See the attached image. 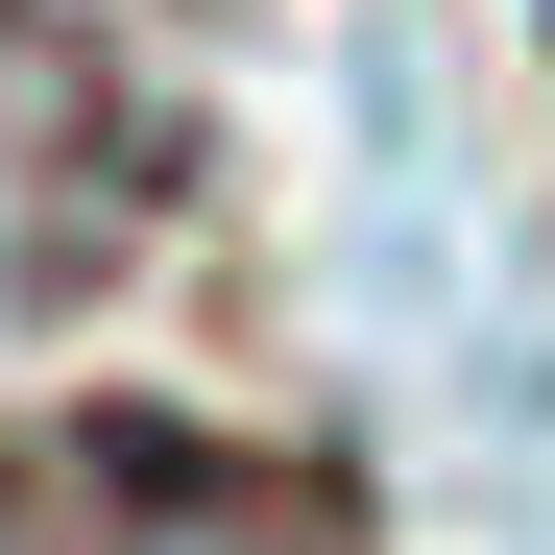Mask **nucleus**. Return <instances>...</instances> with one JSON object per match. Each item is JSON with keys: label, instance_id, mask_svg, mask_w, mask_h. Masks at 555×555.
Masks as SVG:
<instances>
[{"label": "nucleus", "instance_id": "f257e3e1", "mask_svg": "<svg viewBox=\"0 0 555 555\" xmlns=\"http://www.w3.org/2000/svg\"><path fill=\"white\" fill-rule=\"evenodd\" d=\"M194 218V98L121 0H0V314H98Z\"/></svg>", "mask_w": 555, "mask_h": 555}, {"label": "nucleus", "instance_id": "f03ea898", "mask_svg": "<svg viewBox=\"0 0 555 555\" xmlns=\"http://www.w3.org/2000/svg\"><path fill=\"white\" fill-rule=\"evenodd\" d=\"M0 555H387V531L314 435L73 387V411H0Z\"/></svg>", "mask_w": 555, "mask_h": 555}]
</instances>
